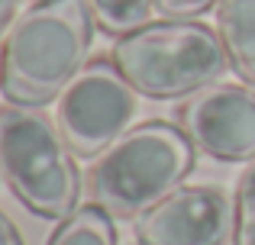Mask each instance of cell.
Wrapping results in <instances>:
<instances>
[{"instance_id":"9","label":"cell","mask_w":255,"mask_h":245,"mask_svg":"<svg viewBox=\"0 0 255 245\" xmlns=\"http://www.w3.org/2000/svg\"><path fill=\"white\" fill-rule=\"evenodd\" d=\"M45 245H120V242L113 216L100 210L97 203H91V207H78L71 216L58 220L55 233L49 236Z\"/></svg>"},{"instance_id":"11","label":"cell","mask_w":255,"mask_h":245,"mask_svg":"<svg viewBox=\"0 0 255 245\" xmlns=\"http://www.w3.org/2000/svg\"><path fill=\"white\" fill-rule=\"evenodd\" d=\"M236 229H233V245H255V158L243 168L236 181Z\"/></svg>"},{"instance_id":"1","label":"cell","mask_w":255,"mask_h":245,"mask_svg":"<svg viewBox=\"0 0 255 245\" xmlns=\"http://www.w3.org/2000/svg\"><path fill=\"white\" fill-rule=\"evenodd\" d=\"M94 26L87 0H36L16 13L3 36V97L19 107L55 100L87 65Z\"/></svg>"},{"instance_id":"14","label":"cell","mask_w":255,"mask_h":245,"mask_svg":"<svg viewBox=\"0 0 255 245\" xmlns=\"http://www.w3.org/2000/svg\"><path fill=\"white\" fill-rule=\"evenodd\" d=\"M16 3H19V0H0V26L13 19V13H16Z\"/></svg>"},{"instance_id":"10","label":"cell","mask_w":255,"mask_h":245,"mask_svg":"<svg viewBox=\"0 0 255 245\" xmlns=\"http://www.w3.org/2000/svg\"><path fill=\"white\" fill-rule=\"evenodd\" d=\"M94 23L110 36H126L149 23L155 0H87Z\"/></svg>"},{"instance_id":"4","label":"cell","mask_w":255,"mask_h":245,"mask_svg":"<svg viewBox=\"0 0 255 245\" xmlns=\"http://www.w3.org/2000/svg\"><path fill=\"white\" fill-rule=\"evenodd\" d=\"M0 174L26 210L65 220L78 210L75 152L39 107L0 103Z\"/></svg>"},{"instance_id":"3","label":"cell","mask_w":255,"mask_h":245,"mask_svg":"<svg viewBox=\"0 0 255 245\" xmlns=\"http://www.w3.org/2000/svg\"><path fill=\"white\" fill-rule=\"evenodd\" d=\"M123 78L152 100L191 97L210 87L230 68L220 32L197 19H158L126 32L113 45Z\"/></svg>"},{"instance_id":"7","label":"cell","mask_w":255,"mask_h":245,"mask_svg":"<svg viewBox=\"0 0 255 245\" xmlns=\"http://www.w3.org/2000/svg\"><path fill=\"white\" fill-rule=\"evenodd\" d=\"M236 207L217 184H181L136 220L139 245H226Z\"/></svg>"},{"instance_id":"6","label":"cell","mask_w":255,"mask_h":245,"mask_svg":"<svg viewBox=\"0 0 255 245\" xmlns=\"http://www.w3.org/2000/svg\"><path fill=\"white\" fill-rule=\"evenodd\" d=\"M178 126L200 155L217 162H252L255 90L243 84H210L178 107Z\"/></svg>"},{"instance_id":"12","label":"cell","mask_w":255,"mask_h":245,"mask_svg":"<svg viewBox=\"0 0 255 245\" xmlns=\"http://www.w3.org/2000/svg\"><path fill=\"white\" fill-rule=\"evenodd\" d=\"M220 0H155L158 13L168 19H194L200 13H207L210 6H217Z\"/></svg>"},{"instance_id":"5","label":"cell","mask_w":255,"mask_h":245,"mask_svg":"<svg viewBox=\"0 0 255 245\" xmlns=\"http://www.w3.org/2000/svg\"><path fill=\"white\" fill-rule=\"evenodd\" d=\"M139 110V90L123 78L113 58L87 62L55 97V126L81 158H97L113 145Z\"/></svg>"},{"instance_id":"15","label":"cell","mask_w":255,"mask_h":245,"mask_svg":"<svg viewBox=\"0 0 255 245\" xmlns=\"http://www.w3.org/2000/svg\"><path fill=\"white\" fill-rule=\"evenodd\" d=\"M0 71H3V45H0Z\"/></svg>"},{"instance_id":"13","label":"cell","mask_w":255,"mask_h":245,"mask_svg":"<svg viewBox=\"0 0 255 245\" xmlns=\"http://www.w3.org/2000/svg\"><path fill=\"white\" fill-rule=\"evenodd\" d=\"M0 245H23V239H19V229L13 226V220L0 210Z\"/></svg>"},{"instance_id":"8","label":"cell","mask_w":255,"mask_h":245,"mask_svg":"<svg viewBox=\"0 0 255 245\" xmlns=\"http://www.w3.org/2000/svg\"><path fill=\"white\" fill-rule=\"evenodd\" d=\"M217 32L226 49L230 68L255 90V0H220Z\"/></svg>"},{"instance_id":"2","label":"cell","mask_w":255,"mask_h":245,"mask_svg":"<svg viewBox=\"0 0 255 245\" xmlns=\"http://www.w3.org/2000/svg\"><path fill=\"white\" fill-rule=\"evenodd\" d=\"M197 149L181 126L149 120L126 129L94 158L87 171V194L100 210L132 220L184 184Z\"/></svg>"}]
</instances>
